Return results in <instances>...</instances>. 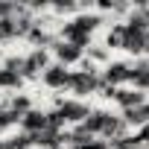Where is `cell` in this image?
<instances>
[{"mask_svg": "<svg viewBox=\"0 0 149 149\" xmlns=\"http://www.w3.org/2000/svg\"><path fill=\"white\" fill-rule=\"evenodd\" d=\"M88 111H91V102L73 100V97H67V100H56V108H53V114L61 120V126H64V129L79 126V123L88 117Z\"/></svg>", "mask_w": 149, "mask_h": 149, "instance_id": "2", "label": "cell"}, {"mask_svg": "<svg viewBox=\"0 0 149 149\" xmlns=\"http://www.w3.org/2000/svg\"><path fill=\"white\" fill-rule=\"evenodd\" d=\"M24 88V76L0 64V94H18Z\"/></svg>", "mask_w": 149, "mask_h": 149, "instance_id": "9", "label": "cell"}, {"mask_svg": "<svg viewBox=\"0 0 149 149\" xmlns=\"http://www.w3.org/2000/svg\"><path fill=\"white\" fill-rule=\"evenodd\" d=\"M15 9H18V3H3V0H0V18L15 15Z\"/></svg>", "mask_w": 149, "mask_h": 149, "instance_id": "10", "label": "cell"}, {"mask_svg": "<svg viewBox=\"0 0 149 149\" xmlns=\"http://www.w3.org/2000/svg\"><path fill=\"white\" fill-rule=\"evenodd\" d=\"M38 82H41L47 91H67V82H70V67L50 61V64L44 67V73L38 76Z\"/></svg>", "mask_w": 149, "mask_h": 149, "instance_id": "5", "label": "cell"}, {"mask_svg": "<svg viewBox=\"0 0 149 149\" xmlns=\"http://www.w3.org/2000/svg\"><path fill=\"white\" fill-rule=\"evenodd\" d=\"M18 126H21V132H26V134H32V137L41 134V132H47V129H50V123H47V108H38V105L29 108V111L21 117Z\"/></svg>", "mask_w": 149, "mask_h": 149, "instance_id": "7", "label": "cell"}, {"mask_svg": "<svg viewBox=\"0 0 149 149\" xmlns=\"http://www.w3.org/2000/svg\"><path fill=\"white\" fill-rule=\"evenodd\" d=\"M3 108H6V111H12V114L21 120L29 108H35V100H32L29 94H12L9 100H3Z\"/></svg>", "mask_w": 149, "mask_h": 149, "instance_id": "8", "label": "cell"}, {"mask_svg": "<svg viewBox=\"0 0 149 149\" xmlns=\"http://www.w3.org/2000/svg\"><path fill=\"white\" fill-rule=\"evenodd\" d=\"M50 61H53L50 50L32 47V50L24 56V64H21V76H24V82H26V79H38L41 73H44V67H47Z\"/></svg>", "mask_w": 149, "mask_h": 149, "instance_id": "4", "label": "cell"}, {"mask_svg": "<svg viewBox=\"0 0 149 149\" xmlns=\"http://www.w3.org/2000/svg\"><path fill=\"white\" fill-rule=\"evenodd\" d=\"M67 91L73 94V100H82V102H88L94 94H100V91H102L100 67H97V64H91L88 58H82V61H79V70H70Z\"/></svg>", "mask_w": 149, "mask_h": 149, "instance_id": "1", "label": "cell"}, {"mask_svg": "<svg viewBox=\"0 0 149 149\" xmlns=\"http://www.w3.org/2000/svg\"><path fill=\"white\" fill-rule=\"evenodd\" d=\"M0 105H3V100H0Z\"/></svg>", "mask_w": 149, "mask_h": 149, "instance_id": "11", "label": "cell"}, {"mask_svg": "<svg viewBox=\"0 0 149 149\" xmlns=\"http://www.w3.org/2000/svg\"><path fill=\"white\" fill-rule=\"evenodd\" d=\"M129 73H132V61L129 58H111L100 70L102 88H123V85H129Z\"/></svg>", "mask_w": 149, "mask_h": 149, "instance_id": "3", "label": "cell"}, {"mask_svg": "<svg viewBox=\"0 0 149 149\" xmlns=\"http://www.w3.org/2000/svg\"><path fill=\"white\" fill-rule=\"evenodd\" d=\"M50 56H53V61L56 64H64V67H73V64H79L82 58H85V50H79V47H73V44H67V41H53V47H50Z\"/></svg>", "mask_w": 149, "mask_h": 149, "instance_id": "6", "label": "cell"}]
</instances>
